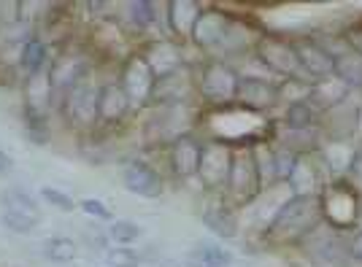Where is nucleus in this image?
I'll list each match as a JSON object with an SVG mask.
<instances>
[{"instance_id": "obj_14", "label": "nucleus", "mask_w": 362, "mask_h": 267, "mask_svg": "<svg viewBox=\"0 0 362 267\" xmlns=\"http://www.w3.org/2000/svg\"><path fill=\"white\" fill-rule=\"evenodd\" d=\"M227 28H230V19L222 11H200L195 22V41L200 46H216L222 44Z\"/></svg>"}, {"instance_id": "obj_34", "label": "nucleus", "mask_w": 362, "mask_h": 267, "mask_svg": "<svg viewBox=\"0 0 362 267\" xmlns=\"http://www.w3.org/2000/svg\"><path fill=\"white\" fill-rule=\"evenodd\" d=\"M346 251H349V256H354L357 262H362V230H357V232L351 235V240L346 243Z\"/></svg>"}, {"instance_id": "obj_37", "label": "nucleus", "mask_w": 362, "mask_h": 267, "mask_svg": "<svg viewBox=\"0 0 362 267\" xmlns=\"http://www.w3.org/2000/svg\"><path fill=\"white\" fill-rule=\"evenodd\" d=\"M360 210H362V194H360Z\"/></svg>"}, {"instance_id": "obj_22", "label": "nucleus", "mask_w": 362, "mask_h": 267, "mask_svg": "<svg viewBox=\"0 0 362 267\" xmlns=\"http://www.w3.org/2000/svg\"><path fill=\"white\" fill-rule=\"evenodd\" d=\"M41 254L52 262H74L78 249L71 237H46L41 243Z\"/></svg>"}, {"instance_id": "obj_5", "label": "nucleus", "mask_w": 362, "mask_h": 267, "mask_svg": "<svg viewBox=\"0 0 362 267\" xmlns=\"http://www.w3.org/2000/svg\"><path fill=\"white\" fill-rule=\"evenodd\" d=\"M238 78L233 68H227L222 62H211L203 68V78H200V92L206 95V100L211 103H230L235 100L238 92Z\"/></svg>"}, {"instance_id": "obj_32", "label": "nucleus", "mask_w": 362, "mask_h": 267, "mask_svg": "<svg viewBox=\"0 0 362 267\" xmlns=\"http://www.w3.org/2000/svg\"><path fill=\"white\" fill-rule=\"evenodd\" d=\"M151 8H154V6L146 3V0H141V3H130V14H133V19H136L141 28H144V25H149L151 19H154V11H151Z\"/></svg>"}, {"instance_id": "obj_20", "label": "nucleus", "mask_w": 362, "mask_h": 267, "mask_svg": "<svg viewBox=\"0 0 362 267\" xmlns=\"http://www.w3.org/2000/svg\"><path fill=\"white\" fill-rule=\"evenodd\" d=\"M3 203H6V210H14V213H25V216H33V219H41V206H38V200L33 197L30 192H25V189H6L3 192Z\"/></svg>"}, {"instance_id": "obj_25", "label": "nucleus", "mask_w": 362, "mask_h": 267, "mask_svg": "<svg viewBox=\"0 0 362 267\" xmlns=\"http://www.w3.org/2000/svg\"><path fill=\"white\" fill-rule=\"evenodd\" d=\"M141 235H144V230H141L136 222H124V219H117V222L108 224V237H111L114 243H119V246L136 243Z\"/></svg>"}, {"instance_id": "obj_2", "label": "nucleus", "mask_w": 362, "mask_h": 267, "mask_svg": "<svg viewBox=\"0 0 362 267\" xmlns=\"http://www.w3.org/2000/svg\"><path fill=\"white\" fill-rule=\"evenodd\" d=\"M319 200H322L325 222H330L335 230H346L360 219V192L354 189V184L332 181L330 186H325V192L319 194Z\"/></svg>"}, {"instance_id": "obj_6", "label": "nucleus", "mask_w": 362, "mask_h": 267, "mask_svg": "<svg viewBox=\"0 0 362 267\" xmlns=\"http://www.w3.org/2000/svg\"><path fill=\"white\" fill-rule=\"evenodd\" d=\"M227 186H230V192L235 194L238 200H252L262 189V181H259V170H257L255 151L252 148H246V151L233 157V170H230Z\"/></svg>"}, {"instance_id": "obj_16", "label": "nucleus", "mask_w": 362, "mask_h": 267, "mask_svg": "<svg viewBox=\"0 0 362 267\" xmlns=\"http://www.w3.org/2000/svg\"><path fill=\"white\" fill-rule=\"evenodd\" d=\"M319 121H322V111L314 108L308 100L303 103H292L284 114V124H287L292 133H308V130H319Z\"/></svg>"}, {"instance_id": "obj_13", "label": "nucleus", "mask_w": 362, "mask_h": 267, "mask_svg": "<svg viewBox=\"0 0 362 267\" xmlns=\"http://www.w3.org/2000/svg\"><path fill=\"white\" fill-rule=\"evenodd\" d=\"M154 89V73H151L146 57H133L124 71V92L130 100H146Z\"/></svg>"}, {"instance_id": "obj_1", "label": "nucleus", "mask_w": 362, "mask_h": 267, "mask_svg": "<svg viewBox=\"0 0 362 267\" xmlns=\"http://www.w3.org/2000/svg\"><path fill=\"white\" fill-rule=\"evenodd\" d=\"M322 222H325V213H322L319 194H311V197L292 194L268 224V237L279 243H298L311 235Z\"/></svg>"}, {"instance_id": "obj_15", "label": "nucleus", "mask_w": 362, "mask_h": 267, "mask_svg": "<svg viewBox=\"0 0 362 267\" xmlns=\"http://www.w3.org/2000/svg\"><path fill=\"white\" fill-rule=\"evenodd\" d=\"M170 162L176 167L179 176H197V165H200V143L192 138H179L170 151Z\"/></svg>"}, {"instance_id": "obj_18", "label": "nucleus", "mask_w": 362, "mask_h": 267, "mask_svg": "<svg viewBox=\"0 0 362 267\" xmlns=\"http://www.w3.org/2000/svg\"><path fill=\"white\" fill-rule=\"evenodd\" d=\"M332 73L338 76L344 84L354 89H362V54L354 52V49H344L341 54H335V71Z\"/></svg>"}, {"instance_id": "obj_17", "label": "nucleus", "mask_w": 362, "mask_h": 267, "mask_svg": "<svg viewBox=\"0 0 362 267\" xmlns=\"http://www.w3.org/2000/svg\"><path fill=\"white\" fill-rule=\"evenodd\" d=\"M127 108H130V97H127L124 87H117V84L106 87L100 92V97H98V117L106 119V121L122 119Z\"/></svg>"}, {"instance_id": "obj_21", "label": "nucleus", "mask_w": 362, "mask_h": 267, "mask_svg": "<svg viewBox=\"0 0 362 267\" xmlns=\"http://www.w3.org/2000/svg\"><path fill=\"white\" fill-rule=\"evenodd\" d=\"M203 224L211 230V232H216V235H222V237H235V216H233V210L230 208H209L206 213H203Z\"/></svg>"}, {"instance_id": "obj_28", "label": "nucleus", "mask_w": 362, "mask_h": 267, "mask_svg": "<svg viewBox=\"0 0 362 267\" xmlns=\"http://www.w3.org/2000/svg\"><path fill=\"white\" fill-rule=\"evenodd\" d=\"M298 151H289V148H281V151H273V162H276V181H289L292 170H295V162H298Z\"/></svg>"}, {"instance_id": "obj_7", "label": "nucleus", "mask_w": 362, "mask_h": 267, "mask_svg": "<svg viewBox=\"0 0 362 267\" xmlns=\"http://www.w3.org/2000/svg\"><path fill=\"white\" fill-rule=\"evenodd\" d=\"M357 119H360V108L349 97L346 103L325 111L319 127L327 133V141H330V143H346L349 138L357 133Z\"/></svg>"}, {"instance_id": "obj_12", "label": "nucleus", "mask_w": 362, "mask_h": 267, "mask_svg": "<svg viewBox=\"0 0 362 267\" xmlns=\"http://www.w3.org/2000/svg\"><path fill=\"white\" fill-rule=\"evenodd\" d=\"M289 194L295 197H311V194H322V178H319L317 162L314 157L308 154H300L298 162H295V170L287 181Z\"/></svg>"}, {"instance_id": "obj_27", "label": "nucleus", "mask_w": 362, "mask_h": 267, "mask_svg": "<svg viewBox=\"0 0 362 267\" xmlns=\"http://www.w3.org/2000/svg\"><path fill=\"white\" fill-rule=\"evenodd\" d=\"M44 62H46L44 44H38V41H28L25 49H22V68H25L28 73H38Z\"/></svg>"}, {"instance_id": "obj_23", "label": "nucleus", "mask_w": 362, "mask_h": 267, "mask_svg": "<svg viewBox=\"0 0 362 267\" xmlns=\"http://www.w3.org/2000/svg\"><path fill=\"white\" fill-rule=\"evenodd\" d=\"M168 16H170V28L176 32H192L200 11H197L195 3H170Z\"/></svg>"}, {"instance_id": "obj_4", "label": "nucleus", "mask_w": 362, "mask_h": 267, "mask_svg": "<svg viewBox=\"0 0 362 267\" xmlns=\"http://www.w3.org/2000/svg\"><path fill=\"white\" fill-rule=\"evenodd\" d=\"M233 151L230 146L219 143V141H209L200 143V165H197V176L203 178V184L209 189H219L227 186L230 181V170H233Z\"/></svg>"}, {"instance_id": "obj_24", "label": "nucleus", "mask_w": 362, "mask_h": 267, "mask_svg": "<svg viewBox=\"0 0 362 267\" xmlns=\"http://www.w3.org/2000/svg\"><path fill=\"white\" fill-rule=\"evenodd\" d=\"M276 92H279V100L284 103H303L311 97V81L305 78H284L281 84H276Z\"/></svg>"}, {"instance_id": "obj_33", "label": "nucleus", "mask_w": 362, "mask_h": 267, "mask_svg": "<svg viewBox=\"0 0 362 267\" xmlns=\"http://www.w3.org/2000/svg\"><path fill=\"white\" fill-rule=\"evenodd\" d=\"M346 173H349V178H351V184H357V186L362 189V148H354Z\"/></svg>"}, {"instance_id": "obj_8", "label": "nucleus", "mask_w": 362, "mask_h": 267, "mask_svg": "<svg viewBox=\"0 0 362 267\" xmlns=\"http://www.w3.org/2000/svg\"><path fill=\"white\" fill-rule=\"evenodd\" d=\"M298 49V57H300V68L308 81H319V78H327L335 71V57L325 46L314 41V38H305L295 44Z\"/></svg>"}, {"instance_id": "obj_35", "label": "nucleus", "mask_w": 362, "mask_h": 267, "mask_svg": "<svg viewBox=\"0 0 362 267\" xmlns=\"http://www.w3.org/2000/svg\"><path fill=\"white\" fill-rule=\"evenodd\" d=\"M344 38H346L349 49H354V52H360L362 54V28L351 30V32H344Z\"/></svg>"}, {"instance_id": "obj_29", "label": "nucleus", "mask_w": 362, "mask_h": 267, "mask_svg": "<svg viewBox=\"0 0 362 267\" xmlns=\"http://www.w3.org/2000/svg\"><path fill=\"white\" fill-rule=\"evenodd\" d=\"M103 262L108 267H136L141 262V256L136 251H130V249H106Z\"/></svg>"}, {"instance_id": "obj_30", "label": "nucleus", "mask_w": 362, "mask_h": 267, "mask_svg": "<svg viewBox=\"0 0 362 267\" xmlns=\"http://www.w3.org/2000/svg\"><path fill=\"white\" fill-rule=\"evenodd\" d=\"M41 197H44L49 206L60 208V210H65V213H71L74 208H78L74 203V197H68V194L60 192V189H52V186H44V189H41Z\"/></svg>"}, {"instance_id": "obj_26", "label": "nucleus", "mask_w": 362, "mask_h": 267, "mask_svg": "<svg viewBox=\"0 0 362 267\" xmlns=\"http://www.w3.org/2000/svg\"><path fill=\"white\" fill-rule=\"evenodd\" d=\"M0 222L6 224V230H11V232L30 235L33 230L38 227V222H41V219H33V216H25V213H14V210H3Z\"/></svg>"}, {"instance_id": "obj_36", "label": "nucleus", "mask_w": 362, "mask_h": 267, "mask_svg": "<svg viewBox=\"0 0 362 267\" xmlns=\"http://www.w3.org/2000/svg\"><path fill=\"white\" fill-rule=\"evenodd\" d=\"M14 167V160L6 154V151H0V173H8Z\"/></svg>"}, {"instance_id": "obj_19", "label": "nucleus", "mask_w": 362, "mask_h": 267, "mask_svg": "<svg viewBox=\"0 0 362 267\" xmlns=\"http://www.w3.org/2000/svg\"><path fill=\"white\" fill-rule=\"evenodd\" d=\"M184 259H189V262H200V265H209V267H227L233 262V254L222 249V246H216V243H200L197 249L184 254Z\"/></svg>"}, {"instance_id": "obj_3", "label": "nucleus", "mask_w": 362, "mask_h": 267, "mask_svg": "<svg viewBox=\"0 0 362 267\" xmlns=\"http://www.w3.org/2000/svg\"><path fill=\"white\" fill-rule=\"evenodd\" d=\"M257 59L268 68V73L284 76V78H305L300 68V57L298 49L287 38L279 35H262L257 41ZM308 81V78H305Z\"/></svg>"}, {"instance_id": "obj_31", "label": "nucleus", "mask_w": 362, "mask_h": 267, "mask_svg": "<svg viewBox=\"0 0 362 267\" xmlns=\"http://www.w3.org/2000/svg\"><path fill=\"white\" fill-rule=\"evenodd\" d=\"M78 208H81L87 216H95V219H100V222H111V210H108L100 200L87 197V200H81V203H78Z\"/></svg>"}, {"instance_id": "obj_11", "label": "nucleus", "mask_w": 362, "mask_h": 267, "mask_svg": "<svg viewBox=\"0 0 362 267\" xmlns=\"http://www.w3.org/2000/svg\"><path fill=\"white\" fill-rule=\"evenodd\" d=\"M349 97H351V87L344 84L335 73L327 76V78H319V81H311V97H308V103L314 105V108H319L322 114L335 108V105L346 103Z\"/></svg>"}, {"instance_id": "obj_10", "label": "nucleus", "mask_w": 362, "mask_h": 267, "mask_svg": "<svg viewBox=\"0 0 362 267\" xmlns=\"http://www.w3.org/2000/svg\"><path fill=\"white\" fill-rule=\"evenodd\" d=\"M235 100L243 103L252 111H265L273 103H279V92L276 84H271L268 78H252V76H241L238 78V92H235Z\"/></svg>"}, {"instance_id": "obj_9", "label": "nucleus", "mask_w": 362, "mask_h": 267, "mask_svg": "<svg viewBox=\"0 0 362 267\" xmlns=\"http://www.w3.org/2000/svg\"><path fill=\"white\" fill-rule=\"evenodd\" d=\"M122 181H124V189H127V192L138 194V197H149V200L160 197L163 189H165L160 173H157L151 165L141 162V160H136V162H130L124 167Z\"/></svg>"}]
</instances>
